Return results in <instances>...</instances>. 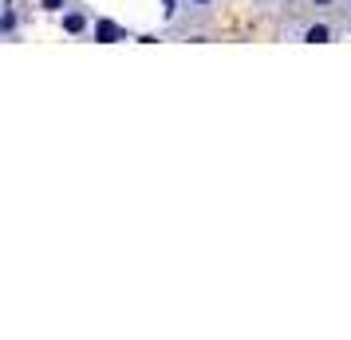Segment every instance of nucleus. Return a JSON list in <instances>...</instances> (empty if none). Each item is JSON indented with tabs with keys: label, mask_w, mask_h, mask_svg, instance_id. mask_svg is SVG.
<instances>
[{
	"label": "nucleus",
	"mask_w": 351,
	"mask_h": 340,
	"mask_svg": "<svg viewBox=\"0 0 351 340\" xmlns=\"http://www.w3.org/2000/svg\"><path fill=\"white\" fill-rule=\"evenodd\" d=\"M300 40H304V44H332L335 28H332V24H324V20H316V24H308V28L300 32Z\"/></svg>",
	"instance_id": "f257e3e1"
},
{
	"label": "nucleus",
	"mask_w": 351,
	"mask_h": 340,
	"mask_svg": "<svg viewBox=\"0 0 351 340\" xmlns=\"http://www.w3.org/2000/svg\"><path fill=\"white\" fill-rule=\"evenodd\" d=\"M123 28L119 24H111V20H95V40H103V44H114V40H123Z\"/></svg>",
	"instance_id": "f03ea898"
},
{
	"label": "nucleus",
	"mask_w": 351,
	"mask_h": 340,
	"mask_svg": "<svg viewBox=\"0 0 351 340\" xmlns=\"http://www.w3.org/2000/svg\"><path fill=\"white\" fill-rule=\"evenodd\" d=\"M178 8H186L190 16H209L217 8V0H178Z\"/></svg>",
	"instance_id": "7ed1b4c3"
},
{
	"label": "nucleus",
	"mask_w": 351,
	"mask_h": 340,
	"mask_svg": "<svg viewBox=\"0 0 351 340\" xmlns=\"http://www.w3.org/2000/svg\"><path fill=\"white\" fill-rule=\"evenodd\" d=\"M64 32H71V36L87 32V16H83V12H67L64 16Z\"/></svg>",
	"instance_id": "20e7f679"
},
{
	"label": "nucleus",
	"mask_w": 351,
	"mask_h": 340,
	"mask_svg": "<svg viewBox=\"0 0 351 340\" xmlns=\"http://www.w3.org/2000/svg\"><path fill=\"white\" fill-rule=\"evenodd\" d=\"M67 4H71V0H40V8H48V12H60Z\"/></svg>",
	"instance_id": "39448f33"
},
{
	"label": "nucleus",
	"mask_w": 351,
	"mask_h": 340,
	"mask_svg": "<svg viewBox=\"0 0 351 340\" xmlns=\"http://www.w3.org/2000/svg\"><path fill=\"white\" fill-rule=\"evenodd\" d=\"M335 4H339V0H308V8H316V12H328Z\"/></svg>",
	"instance_id": "423d86ee"
},
{
	"label": "nucleus",
	"mask_w": 351,
	"mask_h": 340,
	"mask_svg": "<svg viewBox=\"0 0 351 340\" xmlns=\"http://www.w3.org/2000/svg\"><path fill=\"white\" fill-rule=\"evenodd\" d=\"M343 20H348V28H351V0H348V8H343Z\"/></svg>",
	"instance_id": "0eeeda50"
}]
</instances>
